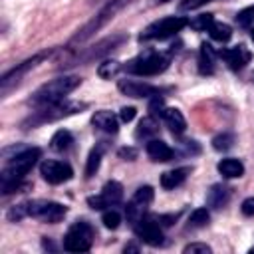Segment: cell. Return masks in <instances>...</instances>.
<instances>
[{
	"label": "cell",
	"mask_w": 254,
	"mask_h": 254,
	"mask_svg": "<svg viewBox=\"0 0 254 254\" xmlns=\"http://www.w3.org/2000/svg\"><path fill=\"white\" fill-rule=\"evenodd\" d=\"M40 157H42V149H38V147H24L12 159H8V163L4 165L2 175H0L2 192L10 194L16 189H20L22 179L30 173V169L38 163Z\"/></svg>",
	"instance_id": "6da1fadb"
},
{
	"label": "cell",
	"mask_w": 254,
	"mask_h": 254,
	"mask_svg": "<svg viewBox=\"0 0 254 254\" xmlns=\"http://www.w3.org/2000/svg\"><path fill=\"white\" fill-rule=\"evenodd\" d=\"M81 83V79L77 75H62V77H56L48 83H44L42 87H38L34 91V95L30 97V103L34 107H46V105H54V103H60L64 101V97L73 91L77 85Z\"/></svg>",
	"instance_id": "7a4b0ae2"
},
{
	"label": "cell",
	"mask_w": 254,
	"mask_h": 254,
	"mask_svg": "<svg viewBox=\"0 0 254 254\" xmlns=\"http://www.w3.org/2000/svg\"><path fill=\"white\" fill-rule=\"evenodd\" d=\"M133 2H135V0H109V2H107V4H105V6H103V8H101V10H99V12H97L85 26H83V28L77 30V34L69 40V44H71V46H77V44L87 42L95 32H99L103 26H107V24H109V22L123 10V8H127V6L133 4Z\"/></svg>",
	"instance_id": "3957f363"
},
{
	"label": "cell",
	"mask_w": 254,
	"mask_h": 254,
	"mask_svg": "<svg viewBox=\"0 0 254 254\" xmlns=\"http://www.w3.org/2000/svg\"><path fill=\"white\" fill-rule=\"evenodd\" d=\"M169 62H171V58L167 54L145 52V54L133 58L131 62H127L125 71L135 73V75H157L169 67Z\"/></svg>",
	"instance_id": "277c9868"
},
{
	"label": "cell",
	"mask_w": 254,
	"mask_h": 254,
	"mask_svg": "<svg viewBox=\"0 0 254 254\" xmlns=\"http://www.w3.org/2000/svg\"><path fill=\"white\" fill-rule=\"evenodd\" d=\"M83 107H85V103H73V101H60L54 105H46V107H40L38 111H34V115H30L24 121V127H36L46 121H56V119L67 117V115L81 111Z\"/></svg>",
	"instance_id": "5b68a950"
},
{
	"label": "cell",
	"mask_w": 254,
	"mask_h": 254,
	"mask_svg": "<svg viewBox=\"0 0 254 254\" xmlns=\"http://www.w3.org/2000/svg\"><path fill=\"white\" fill-rule=\"evenodd\" d=\"M93 244V228L85 220L73 222L64 236V250L67 252H87Z\"/></svg>",
	"instance_id": "8992f818"
},
{
	"label": "cell",
	"mask_w": 254,
	"mask_h": 254,
	"mask_svg": "<svg viewBox=\"0 0 254 254\" xmlns=\"http://www.w3.org/2000/svg\"><path fill=\"white\" fill-rule=\"evenodd\" d=\"M189 24V20H185L183 16H167L161 18L153 24H149L143 32H141V40H167L171 36H175L177 32H181L185 26Z\"/></svg>",
	"instance_id": "52a82bcc"
},
{
	"label": "cell",
	"mask_w": 254,
	"mask_h": 254,
	"mask_svg": "<svg viewBox=\"0 0 254 254\" xmlns=\"http://www.w3.org/2000/svg\"><path fill=\"white\" fill-rule=\"evenodd\" d=\"M26 204V214L32 216V218H38L42 222H60L67 208L60 202H54V200H28L24 202Z\"/></svg>",
	"instance_id": "ba28073f"
},
{
	"label": "cell",
	"mask_w": 254,
	"mask_h": 254,
	"mask_svg": "<svg viewBox=\"0 0 254 254\" xmlns=\"http://www.w3.org/2000/svg\"><path fill=\"white\" fill-rule=\"evenodd\" d=\"M50 56V52H42V54H36V56H32L30 60H26V62H22V64H18L16 67H12L10 71H6L4 75H2V79H0V93H2V97H6L20 81H22V77L30 71V69H34L44 58H48Z\"/></svg>",
	"instance_id": "9c48e42d"
},
{
	"label": "cell",
	"mask_w": 254,
	"mask_h": 254,
	"mask_svg": "<svg viewBox=\"0 0 254 254\" xmlns=\"http://www.w3.org/2000/svg\"><path fill=\"white\" fill-rule=\"evenodd\" d=\"M153 196H155V192H153V189H151L149 185L139 187V189L135 190V194L131 196V200H129L127 206H125V216H127V222H129V224L135 226V224L145 216L147 206L153 202Z\"/></svg>",
	"instance_id": "30bf717a"
},
{
	"label": "cell",
	"mask_w": 254,
	"mask_h": 254,
	"mask_svg": "<svg viewBox=\"0 0 254 254\" xmlns=\"http://www.w3.org/2000/svg\"><path fill=\"white\" fill-rule=\"evenodd\" d=\"M40 173L50 185H60V183H65L73 177V169L67 163L56 161V159H46L40 165Z\"/></svg>",
	"instance_id": "8fae6325"
},
{
	"label": "cell",
	"mask_w": 254,
	"mask_h": 254,
	"mask_svg": "<svg viewBox=\"0 0 254 254\" xmlns=\"http://www.w3.org/2000/svg\"><path fill=\"white\" fill-rule=\"evenodd\" d=\"M135 232H137V236L145 242V244H149V246H159V244H163V226L157 222V218L155 216H149V218H141L135 226Z\"/></svg>",
	"instance_id": "7c38bea8"
},
{
	"label": "cell",
	"mask_w": 254,
	"mask_h": 254,
	"mask_svg": "<svg viewBox=\"0 0 254 254\" xmlns=\"http://www.w3.org/2000/svg\"><path fill=\"white\" fill-rule=\"evenodd\" d=\"M127 40V36H123V34H117V36H111V38H105V40H101V42H97L95 46H91L87 52H83V54H79L73 62L75 64H79V62H91V60H95V58H101V56H105V54H109L111 50H115L117 46H121L123 42Z\"/></svg>",
	"instance_id": "4fadbf2b"
},
{
	"label": "cell",
	"mask_w": 254,
	"mask_h": 254,
	"mask_svg": "<svg viewBox=\"0 0 254 254\" xmlns=\"http://www.w3.org/2000/svg\"><path fill=\"white\" fill-rule=\"evenodd\" d=\"M117 87L127 97H155V95H161V89L157 85L137 81V79H119Z\"/></svg>",
	"instance_id": "5bb4252c"
},
{
	"label": "cell",
	"mask_w": 254,
	"mask_h": 254,
	"mask_svg": "<svg viewBox=\"0 0 254 254\" xmlns=\"http://www.w3.org/2000/svg\"><path fill=\"white\" fill-rule=\"evenodd\" d=\"M218 56L228 64L230 69H242L246 64H250L252 60V54L246 46H234V48H228V50H220Z\"/></svg>",
	"instance_id": "9a60e30c"
},
{
	"label": "cell",
	"mask_w": 254,
	"mask_h": 254,
	"mask_svg": "<svg viewBox=\"0 0 254 254\" xmlns=\"http://www.w3.org/2000/svg\"><path fill=\"white\" fill-rule=\"evenodd\" d=\"M91 125H93L97 131H103V133H109V135L117 133V129H119V121H117V117H115L111 111H105V109L93 113V117H91Z\"/></svg>",
	"instance_id": "2e32d148"
},
{
	"label": "cell",
	"mask_w": 254,
	"mask_h": 254,
	"mask_svg": "<svg viewBox=\"0 0 254 254\" xmlns=\"http://www.w3.org/2000/svg\"><path fill=\"white\" fill-rule=\"evenodd\" d=\"M214 67H216V52L212 50L210 44H200V50H198V73L200 75H210L214 73Z\"/></svg>",
	"instance_id": "e0dca14e"
},
{
	"label": "cell",
	"mask_w": 254,
	"mask_h": 254,
	"mask_svg": "<svg viewBox=\"0 0 254 254\" xmlns=\"http://www.w3.org/2000/svg\"><path fill=\"white\" fill-rule=\"evenodd\" d=\"M147 155L157 163H167L175 157V151L161 139H149L147 141Z\"/></svg>",
	"instance_id": "ac0fdd59"
},
{
	"label": "cell",
	"mask_w": 254,
	"mask_h": 254,
	"mask_svg": "<svg viewBox=\"0 0 254 254\" xmlns=\"http://www.w3.org/2000/svg\"><path fill=\"white\" fill-rule=\"evenodd\" d=\"M163 119L167 123V127L171 129L173 135H183L185 129H187V119L183 117V113L175 107H167L165 113H163Z\"/></svg>",
	"instance_id": "d6986e66"
},
{
	"label": "cell",
	"mask_w": 254,
	"mask_h": 254,
	"mask_svg": "<svg viewBox=\"0 0 254 254\" xmlns=\"http://www.w3.org/2000/svg\"><path fill=\"white\" fill-rule=\"evenodd\" d=\"M230 200V189L224 185H212L206 194V204L210 208H222Z\"/></svg>",
	"instance_id": "ffe728a7"
},
{
	"label": "cell",
	"mask_w": 254,
	"mask_h": 254,
	"mask_svg": "<svg viewBox=\"0 0 254 254\" xmlns=\"http://www.w3.org/2000/svg\"><path fill=\"white\" fill-rule=\"evenodd\" d=\"M189 173H190V169H189V167H181V169L167 171V173H163V175H161V187H163V189H167V190L177 189L179 185H183V183H185V179H187V175H189Z\"/></svg>",
	"instance_id": "44dd1931"
},
{
	"label": "cell",
	"mask_w": 254,
	"mask_h": 254,
	"mask_svg": "<svg viewBox=\"0 0 254 254\" xmlns=\"http://www.w3.org/2000/svg\"><path fill=\"white\" fill-rule=\"evenodd\" d=\"M216 169L224 179H238L244 175V165L238 159H222L216 165Z\"/></svg>",
	"instance_id": "7402d4cb"
},
{
	"label": "cell",
	"mask_w": 254,
	"mask_h": 254,
	"mask_svg": "<svg viewBox=\"0 0 254 254\" xmlns=\"http://www.w3.org/2000/svg\"><path fill=\"white\" fill-rule=\"evenodd\" d=\"M101 198H103V202H105L107 206L117 204V202L123 198V187H121V183H117V181H107V183L103 185V189H101Z\"/></svg>",
	"instance_id": "603a6c76"
},
{
	"label": "cell",
	"mask_w": 254,
	"mask_h": 254,
	"mask_svg": "<svg viewBox=\"0 0 254 254\" xmlns=\"http://www.w3.org/2000/svg\"><path fill=\"white\" fill-rule=\"evenodd\" d=\"M159 133V123H157V117L149 115V117H143L137 125V131H135V137L137 139H151Z\"/></svg>",
	"instance_id": "cb8c5ba5"
},
{
	"label": "cell",
	"mask_w": 254,
	"mask_h": 254,
	"mask_svg": "<svg viewBox=\"0 0 254 254\" xmlns=\"http://www.w3.org/2000/svg\"><path fill=\"white\" fill-rule=\"evenodd\" d=\"M71 143H73L71 133H69L67 129H60V131L54 133V137H52V141H50V147H52L54 151L64 153V151H67V149L71 147Z\"/></svg>",
	"instance_id": "d4e9b609"
},
{
	"label": "cell",
	"mask_w": 254,
	"mask_h": 254,
	"mask_svg": "<svg viewBox=\"0 0 254 254\" xmlns=\"http://www.w3.org/2000/svg\"><path fill=\"white\" fill-rule=\"evenodd\" d=\"M103 149H105V145H103V143H99L97 147H93V149L89 151V157H87V163H85V177H87V179H91V177L97 173L99 163H101Z\"/></svg>",
	"instance_id": "484cf974"
},
{
	"label": "cell",
	"mask_w": 254,
	"mask_h": 254,
	"mask_svg": "<svg viewBox=\"0 0 254 254\" xmlns=\"http://www.w3.org/2000/svg\"><path fill=\"white\" fill-rule=\"evenodd\" d=\"M208 34L216 42H228L232 38V28L224 22H212V26L208 28Z\"/></svg>",
	"instance_id": "4316f807"
},
{
	"label": "cell",
	"mask_w": 254,
	"mask_h": 254,
	"mask_svg": "<svg viewBox=\"0 0 254 254\" xmlns=\"http://www.w3.org/2000/svg\"><path fill=\"white\" fill-rule=\"evenodd\" d=\"M119 69H121V64H119V62H115V60H105L103 64H99L97 73H99L103 79H111Z\"/></svg>",
	"instance_id": "83f0119b"
},
{
	"label": "cell",
	"mask_w": 254,
	"mask_h": 254,
	"mask_svg": "<svg viewBox=\"0 0 254 254\" xmlns=\"http://www.w3.org/2000/svg\"><path fill=\"white\" fill-rule=\"evenodd\" d=\"M208 220H210L208 210H206V208H196V210H192V214L189 216V226L200 228V226H206Z\"/></svg>",
	"instance_id": "f1b7e54d"
},
{
	"label": "cell",
	"mask_w": 254,
	"mask_h": 254,
	"mask_svg": "<svg viewBox=\"0 0 254 254\" xmlns=\"http://www.w3.org/2000/svg\"><path fill=\"white\" fill-rule=\"evenodd\" d=\"M236 24L240 28H250L254 24V6H248V8H242L238 14H236Z\"/></svg>",
	"instance_id": "f546056e"
},
{
	"label": "cell",
	"mask_w": 254,
	"mask_h": 254,
	"mask_svg": "<svg viewBox=\"0 0 254 254\" xmlns=\"http://www.w3.org/2000/svg\"><path fill=\"white\" fill-rule=\"evenodd\" d=\"M232 143H234V135L232 133H220V135H216L212 139V147L216 151H228L232 147Z\"/></svg>",
	"instance_id": "4dcf8cb0"
},
{
	"label": "cell",
	"mask_w": 254,
	"mask_h": 254,
	"mask_svg": "<svg viewBox=\"0 0 254 254\" xmlns=\"http://www.w3.org/2000/svg\"><path fill=\"white\" fill-rule=\"evenodd\" d=\"M212 22H214L212 14H200V16H196L194 20H190L189 24H190V28H194V30L202 32V30H208V28L212 26Z\"/></svg>",
	"instance_id": "1f68e13d"
},
{
	"label": "cell",
	"mask_w": 254,
	"mask_h": 254,
	"mask_svg": "<svg viewBox=\"0 0 254 254\" xmlns=\"http://www.w3.org/2000/svg\"><path fill=\"white\" fill-rule=\"evenodd\" d=\"M101 220H103L105 228H111V230H115V228L119 226V222H121V214H119L117 210H105Z\"/></svg>",
	"instance_id": "d6a6232c"
},
{
	"label": "cell",
	"mask_w": 254,
	"mask_h": 254,
	"mask_svg": "<svg viewBox=\"0 0 254 254\" xmlns=\"http://www.w3.org/2000/svg\"><path fill=\"white\" fill-rule=\"evenodd\" d=\"M165 101H163V97H159V95H155L153 99H151V103H149V111H151V115L153 117H163V113H165Z\"/></svg>",
	"instance_id": "836d02e7"
},
{
	"label": "cell",
	"mask_w": 254,
	"mask_h": 254,
	"mask_svg": "<svg viewBox=\"0 0 254 254\" xmlns=\"http://www.w3.org/2000/svg\"><path fill=\"white\" fill-rule=\"evenodd\" d=\"M185 254H208L210 252V246L204 244V242H192V244H187L183 248Z\"/></svg>",
	"instance_id": "e575fe53"
},
{
	"label": "cell",
	"mask_w": 254,
	"mask_h": 254,
	"mask_svg": "<svg viewBox=\"0 0 254 254\" xmlns=\"http://www.w3.org/2000/svg\"><path fill=\"white\" fill-rule=\"evenodd\" d=\"M208 2H212V0H183L181 4H179V10H196V8H200V6H204V4H208Z\"/></svg>",
	"instance_id": "d590c367"
},
{
	"label": "cell",
	"mask_w": 254,
	"mask_h": 254,
	"mask_svg": "<svg viewBox=\"0 0 254 254\" xmlns=\"http://www.w3.org/2000/svg\"><path fill=\"white\" fill-rule=\"evenodd\" d=\"M240 210L244 216H254V196H248L246 200H242Z\"/></svg>",
	"instance_id": "8d00e7d4"
},
{
	"label": "cell",
	"mask_w": 254,
	"mask_h": 254,
	"mask_svg": "<svg viewBox=\"0 0 254 254\" xmlns=\"http://www.w3.org/2000/svg\"><path fill=\"white\" fill-rule=\"evenodd\" d=\"M119 157L123 161H133V159H137V151L133 147H121L119 149Z\"/></svg>",
	"instance_id": "74e56055"
},
{
	"label": "cell",
	"mask_w": 254,
	"mask_h": 254,
	"mask_svg": "<svg viewBox=\"0 0 254 254\" xmlns=\"http://www.w3.org/2000/svg\"><path fill=\"white\" fill-rule=\"evenodd\" d=\"M135 113H137V109H135V107H123V109H121V113H119V117H121V121L129 123V121H133Z\"/></svg>",
	"instance_id": "f35d334b"
},
{
	"label": "cell",
	"mask_w": 254,
	"mask_h": 254,
	"mask_svg": "<svg viewBox=\"0 0 254 254\" xmlns=\"http://www.w3.org/2000/svg\"><path fill=\"white\" fill-rule=\"evenodd\" d=\"M139 248L135 246V244H129V246H125V252H137Z\"/></svg>",
	"instance_id": "ab89813d"
},
{
	"label": "cell",
	"mask_w": 254,
	"mask_h": 254,
	"mask_svg": "<svg viewBox=\"0 0 254 254\" xmlns=\"http://www.w3.org/2000/svg\"><path fill=\"white\" fill-rule=\"evenodd\" d=\"M250 36H252V40H254V28H252V32H250Z\"/></svg>",
	"instance_id": "60d3db41"
},
{
	"label": "cell",
	"mask_w": 254,
	"mask_h": 254,
	"mask_svg": "<svg viewBox=\"0 0 254 254\" xmlns=\"http://www.w3.org/2000/svg\"><path fill=\"white\" fill-rule=\"evenodd\" d=\"M159 2H165V0H159Z\"/></svg>",
	"instance_id": "b9f144b4"
},
{
	"label": "cell",
	"mask_w": 254,
	"mask_h": 254,
	"mask_svg": "<svg viewBox=\"0 0 254 254\" xmlns=\"http://www.w3.org/2000/svg\"><path fill=\"white\" fill-rule=\"evenodd\" d=\"M252 77H254V75H252Z\"/></svg>",
	"instance_id": "7bdbcfd3"
}]
</instances>
